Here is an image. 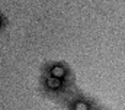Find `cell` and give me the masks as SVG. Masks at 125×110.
Instances as JSON below:
<instances>
[{
	"label": "cell",
	"instance_id": "6da1fadb",
	"mask_svg": "<svg viewBox=\"0 0 125 110\" xmlns=\"http://www.w3.org/2000/svg\"><path fill=\"white\" fill-rule=\"evenodd\" d=\"M68 84H70L68 81H62V80L52 78V77H48V75H41L39 88H41V91L45 97H50V99L55 97L57 99L67 91Z\"/></svg>",
	"mask_w": 125,
	"mask_h": 110
},
{
	"label": "cell",
	"instance_id": "7a4b0ae2",
	"mask_svg": "<svg viewBox=\"0 0 125 110\" xmlns=\"http://www.w3.org/2000/svg\"><path fill=\"white\" fill-rule=\"evenodd\" d=\"M42 75H48L52 78H58L62 81H73V75L70 68L64 62H45L42 64Z\"/></svg>",
	"mask_w": 125,
	"mask_h": 110
},
{
	"label": "cell",
	"instance_id": "3957f363",
	"mask_svg": "<svg viewBox=\"0 0 125 110\" xmlns=\"http://www.w3.org/2000/svg\"><path fill=\"white\" fill-rule=\"evenodd\" d=\"M96 107L94 100L83 94L74 96L65 103V110H96Z\"/></svg>",
	"mask_w": 125,
	"mask_h": 110
}]
</instances>
